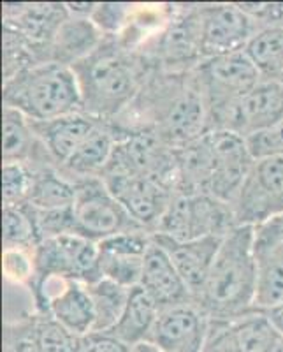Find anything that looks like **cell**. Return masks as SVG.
Here are the masks:
<instances>
[{
  "label": "cell",
  "instance_id": "obj_1",
  "mask_svg": "<svg viewBox=\"0 0 283 352\" xmlns=\"http://www.w3.org/2000/svg\"><path fill=\"white\" fill-rule=\"evenodd\" d=\"M174 159L176 192L210 194L231 206L253 164L245 138L225 129L174 148Z\"/></svg>",
  "mask_w": 283,
  "mask_h": 352
},
{
  "label": "cell",
  "instance_id": "obj_2",
  "mask_svg": "<svg viewBox=\"0 0 283 352\" xmlns=\"http://www.w3.org/2000/svg\"><path fill=\"white\" fill-rule=\"evenodd\" d=\"M256 228L236 226L223 236L216 259L194 303L212 322H223L256 312Z\"/></svg>",
  "mask_w": 283,
  "mask_h": 352
},
{
  "label": "cell",
  "instance_id": "obj_3",
  "mask_svg": "<svg viewBox=\"0 0 283 352\" xmlns=\"http://www.w3.org/2000/svg\"><path fill=\"white\" fill-rule=\"evenodd\" d=\"M81 88L83 113L108 122L141 92V69L127 50L104 39L84 60L72 65Z\"/></svg>",
  "mask_w": 283,
  "mask_h": 352
},
{
  "label": "cell",
  "instance_id": "obj_4",
  "mask_svg": "<svg viewBox=\"0 0 283 352\" xmlns=\"http://www.w3.org/2000/svg\"><path fill=\"white\" fill-rule=\"evenodd\" d=\"M4 106L18 109L30 122L83 111L78 78L69 65L43 62L4 81Z\"/></svg>",
  "mask_w": 283,
  "mask_h": 352
},
{
  "label": "cell",
  "instance_id": "obj_5",
  "mask_svg": "<svg viewBox=\"0 0 283 352\" xmlns=\"http://www.w3.org/2000/svg\"><path fill=\"white\" fill-rule=\"evenodd\" d=\"M166 92L155 102V134L162 141L180 148L199 140L210 131V111L196 80L183 78L163 85Z\"/></svg>",
  "mask_w": 283,
  "mask_h": 352
},
{
  "label": "cell",
  "instance_id": "obj_6",
  "mask_svg": "<svg viewBox=\"0 0 283 352\" xmlns=\"http://www.w3.org/2000/svg\"><path fill=\"white\" fill-rule=\"evenodd\" d=\"M236 226L231 204L210 194L176 192L155 232L176 241H190L204 236H225Z\"/></svg>",
  "mask_w": 283,
  "mask_h": 352
},
{
  "label": "cell",
  "instance_id": "obj_7",
  "mask_svg": "<svg viewBox=\"0 0 283 352\" xmlns=\"http://www.w3.org/2000/svg\"><path fill=\"white\" fill-rule=\"evenodd\" d=\"M194 80L210 111L212 129V122L220 113L247 96L264 78L243 50L229 55L204 58L194 69Z\"/></svg>",
  "mask_w": 283,
  "mask_h": 352
},
{
  "label": "cell",
  "instance_id": "obj_8",
  "mask_svg": "<svg viewBox=\"0 0 283 352\" xmlns=\"http://www.w3.org/2000/svg\"><path fill=\"white\" fill-rule=\"evenodd\" d=\"M74 234L99 243L122 232L141 231L100 176L76 182V199L72 204ZM146 231V229H144Z\"/></svg>",
  "mask_w": 283,
  "mask_h": 352
},
{
  "label": "cell",
  "instance_id": "obj_9",
  "mask_svg": "<svg viewBox=\"0 0 283 352\" xmlns=\"http://www.w3.org/2000/svg\"><path fill=\"white\" fill-rule=\"evenodd\" d=\"M232 210L236 224L251 228L283 217V157L253 160Z\"/></svg>",
  "mask_w": 283,
  "mask_h": 352
},
{
  "label": "cell",
  "instance_id": "obj_10",
  "mask_svg": "<svg viewBox=\"0 0 283 352\" xmlns=\"http://www.w3.org/2000/svg\"><path fill=\"white\" fill-rule=\"evenodd\" d=\"M34 282L44 278H65L93 284L102 278L97 243L78 234H62L43 240L34 248Z\"/></svg>",
  "mask_w": 283,
  "mask_h": 352
},
{
  "label": "cell",
  "instance_id": "obj_11",
  "mask_svg": "<svg viewBox=\"0 0 283 352\" xmlns=\"http://www.w3.org/2000/svg\"><path fill=\"white\" fill-rule=\"evenodd\" d=\"M282 120L283 85L278 80H262L247 96L220 113L212 122V129H225L248 138Z\"/></svg>",
  "mask_w": 283,
  "mask_h": 352
},
{
  "label": "cell",
  "instance_id": "obj_12",
  "mask_svg": "<svg viewBox=\"0 0 283 352\" xmlns=\"http://www.w3.org/2000/svg\"><path fill=\"white\" fill-rule=\"evenodd\" d=\"M128 215L146 231H157L176 190L172 185L148 176H100Z\"/></svg>",
  "mask_w": 283,
  "mask_h": 352
},
{
  "label": "cell",
  "instance_id": "obj_13",
  "mask_svg": "<svg viewBox=\"0 0 283 352\" xmlns=\"http://www.w3.org/2000/svg\"><path fill=\"white\" fill-rule=\"evenodd\" d=\"M203 56H220L243 52L256 36L257 21L240 4H215L199 9Z\"/></svg>",
  "mask_w": 283,
  "mask_h": 352
},
{
  "label": "cell",
  "instance_id": "obj_14",
  "mask_svg": "<svg viewBox=\"0 0 283 352\" xmlns=\"http://www.w3.org/2000/svg\"><path fill=\"white\" fill-rule=\"evenodd\" d=\"M253 256L257 266L256 308L266 312L283 303V217L256 228Z\"/></svg>",
  "mask_w": 283,
  "mask_h": 352
},
{
  "label": "cell",
  "instance_id": "obj_15",
  "mask_svg": "<svg viewBox=\"0 0 283 352\" xmlns=\"http://www.w3.org/2000/svg\"><path fill=\"white\" fill-rule=\"evenodd\" d=\"M153 241V232L131 231L106 238L97 243L100 276L132 289L139 285L143 276L144 256Z\"/></svg>",
  "mask_w": 283,
  "mask_h": 352
},
{
  "label": "cell",
  "instance_id": "obj_16",
  "mask_svg": "<svg viewBox=\"0 0 283 352\" xmlns=\"http://www.w3.org/2000/svg\"><path fill=\"white\" fill-rule=\"evenodd\" d=\"M212 320L192 303L160 310L150 342L163 352H203Z\"/></svg>",
  "mask_w": 283,
  "mask_h": 352
},
{
  "label": "cell",
  "instance_id": "obj_17",
  "mask_svg": "<svg viewBox=\"0 0 283 352\" xmlns=\"http://www.w3.org/2000/svg\"><path fill=\"white\" fill-rule=\"evenodd\" d=\"M282 336L260 310L223 322H212L203 352H267Z\"/></svg>",
  "mask_w": 283,
  "mask_h": 352
},
{
  "label": "cell",
  "instance_id": "obj_18",
  "mask_svg": "<svg viewBox=\"0 0 283 352\" xmlns=\"http://www.w3.org/2000/svg\"><path fill=\"white\" fill-rule=\"evenodd\" d=\"M146 294L157 303L160 310L178 307V305L192 303L190 289L176 270L169 254L160 247L153 238L144 256L143 276L139 282Z\"/></svg>",
  "mask_w": 283,
  "mask_h": 352
},
{
  "label": "cell",
  "instance_id": "obj_19",
  "mask_svg": "<svg viewBox=\"0 0 283 352\" xmlns=\"http://www.w3.org/2000/svg\"><path fill=\"white\" fill-rule=\"evenodd\" d=\"M157 243L169 254L176 270L196 298L206 282L210 270L216 259L223 236H204L190 241H176L153 232Z\"/></svg>",
  "mask_w": 283,
  "mask_h": 352
},
{
  "label": "cell",
  "instance_id": "obj_20",
  "mask_svg": "<svg viewBox=\"0 0 283 352\" xmlns=\"http://www.w3.org/2000/svg\"><path fill=\"white\" fill-rule=\"evenodd\" d=\"M100 122L102 120L78 111L53 120L30 122V125L49 159L64 166Z\"/></svg>",
  "mask_w": 283,
  "mask_h": 352
},
{
  "label": "cell",
  "instance_id": "obj_21",
  "mask_svg": "<svg viewBox=\"0 0 283 352\" xmlns=\"http://www.w3.org/2000/svg\"><path fill=\"white\" fill-rule=\"evenodd\" d=\"M104 41V34L92 21V18L71 16L60 25L58 32L49 48V62H56L62 65H76L92 55L100 43Z\"/></svg>",
  "mask_w": 283,
  "mask_h": 352
},
{
  "label": "cell",
  "instance_id": "obj_22",
  "mask_svg": "<svg viewBox=\"0 0 283 352\" xmlns=\"http://www.w3.org/2000/svg\"><path fill=\"white\" fill-rule=\"evenodd\" d=\"M160 56L168 67L197 65L204 60L201 44L199 9L172 21L159 43Z\"/></svg>",
  "mask_w": 283,
  "mask_h": 352
},
{
  "label": "cell",
  "instance_id": "obj_23",
  "mask_svg": "<svg viewBox=\"0 0 283 352\" xmlns=\"http://www.w3.org/2000/svg\"><path fill=\"white\" fill-rule=\"evenodd\" d=\"M160 308L155 301L148 296L141 285L132 287L128 292V300L120 320L108 331L128 347H136L143 342H150L153 328L159 319Z\"/></svg>",
  "mask_w": 283,
  "mask_h": 352
},
{
  "label": "cell",
  "instance_id": "obj_24",
  "mask_svg": "<svg viewBox=\"0 0 283 352\" xmlns=\"http://www.w3.org/2000/svg\"><path fill=\"white\" fill-rule=\"evenodd\" d=\"M116 141H118L116 132L106 122H100L65 162L64 169L69 175L78 176L76 182L100 176L111 160Z\"/></svg>",
  "mask_w": 283,
  "mask_h": 352
},
{
  "label": "cell",
  "instance_id": "obj_25",
  "mask_svg": "<svg viewBox=\"0 0 283 352\" xmlns=\"http://www.w3.org/2000/svg\"><path fill=\"white\" fill-rule=\"evenodd\" d=\"M76 199V182L69 180L65 175L44 168L34 171V184L28 203L39 212L71 208Z\"/></svg>",
  "mask_w": 283,
  "mask_h": 352
},
{
  "label": "cell",
  "instance_id": "obj_26",
  "mask_svg": "<svg viewBox=\"0 0 283 352\" xmlns=\"http://www.w3.org/2000/svg\"><path fill=\"white\" fill-rule=\"evenodd\" d=\"M245 53L264 80H276L283 72V25H266L248 41Z\"/></svg>",
  "mask_w": 283,
  "mask_h": 352
},
{
  "label": "cell",
  "instance_id": "obj_27",
  "mask_svg": "<svg viewBox=\"0 0 283 352\" xmlns=\"http://www.w3.org/2000/svg\"><path fill=\"white\" fill-rule=\"evenodd\" d=\"M87 291L92 298L93 310H95L93 333H108L120 320L131 289L122 287L108 278H100L93 284H87Z\"/></svg>",
  "mask_w": 283,
  "mask_h": 352
},
{
  "label": "cell",
  "instance_id": "obj_28",
  "mask_svg": "<svg viewBox=\"0 0 283 352\" xmlns=\"http://www.w3.org/2000/svg\"><path fill=\"white\" fill-rule=\"evenodd\" d=\"M36 143H39V140L27 116L18 109L4 106V162H21L28 166Z\"/></svg>",
  "mask_w": 283,
  "mask_h": 352
},
{
  "label": "cell",
  "instance_id": "obj_29",
  "mask_svg": "<svg viewBox=\"0 0 283 352\" xmlns=\"http://www.w3.org/2000/svg\"><path fill=\"white\" fill-rule=\"evenodd\" d=\"M2 238L4 248H27L34 250L41 243L32 210L23 206H4L2 210Z\"/></svg>",
  "mask_w": 283,
  "mask_h": 352
},
{
  "label": "cell",
  "instance_id": "obj_30",
  "mask_svg": "<svg viewBox=\"0 0 283 352\" xmlns=\"http://www.w3.org/2000/svg\"><path fill=\"white\" fill-rule=\"evenodd\" d=\"M37 336L41 352H81L84 340L48 314H37Z\"/></svg>",
  "mask_w": 283,
  "mask_h": 352
},
{
  "label": "cell",
  "instance_id": "obj_31",
  "mask_svg": "<svg viewBox=\"0 0 283 352\" xmlns=\"http://www.w3.org/2000/svg\"><path fill=\"white\" fill-rule=\"evenodd\" d=\"M34 184V171L21 162L2 166V199L4 206H23L28 203Z\"/></svg>",
  "mask_w": 283,
  "mask_h": 352
},
{
  "label": "cell",
  "instance_id": "obj_32",
  "mask_svg": "<svg viewBox=\"0 0 283 352\" xmlns=\"http://www.w3.org/2000/svg\"><path fill=\"white\" fill-rule=\"evenodd\" d=\"M2 352H41L37 336V316L8 320L2 335Z\"/></svg>",
  "mask_w": 283,
  "mask_h": 352
},
{
  "label": "cell",
  "instance_id": "obj_33",
  "mask_svg": "<svg viewBox=\"0 0 283 352\" xmlns=\"http://www.w3.org/2000/svg\"><path fill=\"white\" fill-rule=\"evenodd\" d=\"M245 141L253 160L283 157V120L245 138Z\"/></svg>",
  "mask_w": 283,
  "mask_h": 352
},
{
  "label": "cell",
  "instance_id": "obj_34",
  "mask_svg": "<svg viewBox=\"0 0 283 352\" xmlns=\"http://www.w3.org/2000/svg\"><path fill=\"white\" fill-rule=\"evenodd\" d=\"M4 273L9 280L16 284L32 285L36 278L34 250L27 248H4Z\"/></svg>",
  "mask_w": 283,
  "mask_h": 352
},
{
  "label": "cell",
  "instance_id": "obj_35",
  "mask_svg": "<svg viewBox=\"0 0 283 352\" xmlns=\"http://www.w3.org/2000/svg\"><path fill=\"white\" fill-rule=\"evenodd\" d=\"M127 9L124 4H97L92 12V21L102 34L116 32L124 25Z\"/></svg>",
  "mask_w": 283,
  "mask_h": 352
},
{
  "label": "cell",
  "instance_id": "obj_36",
  "mask_svg": "<svg viewBox=\"0 0 283 352\" xmlns=\"http://www.w3.org/2000/svg\"><path fill=\"white\" fill-rule=\"evenodd\" d=\"M81 352H132V347L108 333H90L84 336Z\"/></svg>",
  "mask_w": 283,
  "mask_h": 352
},
{
  "label": "cell",
  "instance_id": "obj_37",
  "mask_svg": "<svg viewBox=\"0 0 283 352\" xmlns=\"http://www.w3.org/2000/svg\"><path fill=\"white\" fill-rule=\"evenodd\" d=\"M264 314L267 316V319L271 320V324L273 328L276 329V333L283 338V303L269 308V310H266Z\"/></svg>",
  "mask_w": 283,
  "mask_h": 352
},
{
  "label": "cell",
  "instance_id": "obj_38",
  "mask_svg": "<svg viewBox=\"0 0 283 352\" xmlns=\"http://www.w3.org/2000/svg\"><path fill=\"white\" fill-rule=\"evenodd\" d=\"M132 352H163V351L160 347H157L155 344H152V342H143V344L132 347Z\"/></svg>",
  "mask_w": 283,
  "mask_h": 352
},
{
  "label": "cell",
  "instance_id": "obj_39",
  "mask_svg": "<svg viewBox=\"0 0 283 352\" xmlns=\"http://www.w3.org/2000/svg\"><path fill=\"white\" fill-rule=\"evenodd\" d=\"M267 352H283V338L271 349V351H267Z\"/></svg>",
  "mask_w": 283,
  "mask_h": 352
},
{
  "label": "cell",
  "instance_id": "obj_40",
  "mask_svg": "<svg viewBox=\"0 0 283 352\" xmlns=\"http://www.w3.org/2000/svg\"><path fill=\"white\" fill-rule=\"evenodd\" d=\"M276 80H278V81H280V83H282V85H283V72H282V74H280V76H278V78H276Z\"/></svg>",
  "mask_w": 283,
  "mask_h": 352
}]
</instances>
